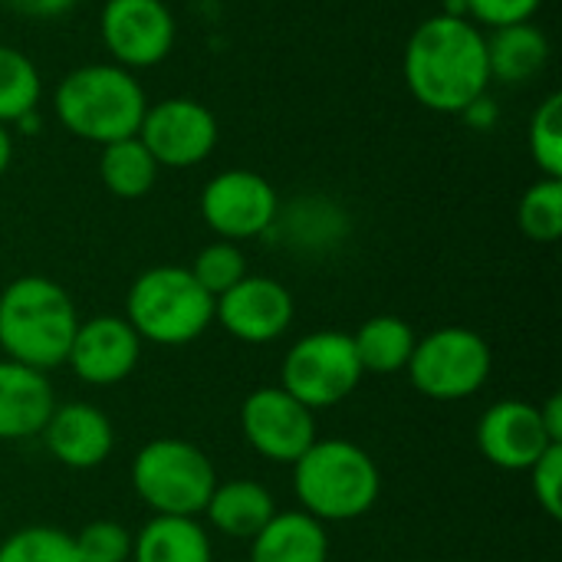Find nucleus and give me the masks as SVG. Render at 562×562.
Wrapping results in <instances>:
<instances>
[{
    "instance_id": "f257e3e1",
    "label": "nucleus",
    "mask_w": 562,
    "mask_h": 562,
    "mask_svg": "<svg viewBox=\"0 0 562 562\" xmlns=\"http://www.w3.org/2000/svg\"><path fill=\"white\" fill-rule=\"evenodd\" d=\"M405 82L425 109L461 115L491 86L481 26L448 13L422 20L405 46Z\"/></svg>"
},
{
    "instance_id": "f03ea898",
    "label": "nucleus",
    "mask_w": 562,
    "mask_h": 562,
    "mask_svg": "<svg viewBox=\"0 0 562 562\" xmlns=\"http://www.w3.org/2000/svg\"><path fill=\"white\" fill-rule=\"evenodd\" d=\"M79 313L49 277H16L0 293V349L7 359L49 372L66 366Z\"/></svg>"
},
{
    "instance_id": "7ed1b4c3",
    "label": "nucleus",
    "mask_w": 562,
    "mask_h": 562,
    "mask_svg": "<svg viewBox=\"0 0 562 562\" xmlns=\"http://www.w3.org/2000/svg\"><path fill=\"white\" fill-rule=\"evenodd\" d=\"M293 491L300 507L319 524H346L375 507L382 474L366 448L342 438H316L293 464Z\"/></svg>"
},
{
    "instance_id": "20e7f679",
    "label": "nucleus",
    "mask_w": 562,
    "mask_h": 562,
    "mask_svg": "<svg viewBox=\"0 0 562 562\" xmlns=\"http://www.w3.org/2000/svg\"><path fill=\"white\" fill-rule=\"evenodd\" d=\"M53 109L63 128H69L76 138L109 145L138 135L148 99L128 69L115 63H92L63 76Z\"/></svg>"
},
{
    "instance_id": "39448f33",
    "label": "nucleus",
    "mask_w": 562,
    "mask_h": 562,
    "mask_svg": "<svg viewBox=\"0 0 562 562\" xmlns=\"http://www.w3.org/2000/svg\"><path fill=\"white\" fill-rule=\"evenodd\" d=\"M125 319L142 342L188 346L214 323V296L188 267H151L135 277L125 296Z\"/></svg>"
},
{
    "instance_id": "423d86ee",
    "label": "nucleus",
    "mask_w": 562,
    "mask_h": 562,
    "mask_svg": "<svg viewBox=\"0 0 562 562\" xmlns=\"http://www.w3.org/2000/svg\"><path fill=\"white\" fill-rule=\"evenodd\" d=\"M132 487L155 517H198L217 487V471L198 445L155 438L132 461Z\"/></svg>"
},
{
    "instance_id": "0eeeda50",
    "label": "nucleus",
    "mask_w": 562,
    "mask_h": 562,
    "mask_svg": "<svg viewBox=\"0 0 562 562\" xmlns=\"http://www.w3.org/2000/svg\"><path fill=\"white\" fill-rule=\"evenodd\" d=\"M494 369L487 339L468 326H441L415 342L405 366L412 385L435 402H461L477 395Z\"/></svg>"
},
{
    "instance_id": "6e6552de",
    "label": "nucleus",
    "mask_w": 562,
    "mask_h": 562,
    "mask_svg": "<svg viewBox=\"0 0 562 562\" xmlns=\"http://www.w3.org/2000/svg\"><path fill=\"white\" fill-rule=\"evenodd\" d=\"M362 366L349 333L319 329L293 342L283 356L280 389H286L310 412L342 405L362 382Z\"/></svg>"
},
{
    "instance_id": "1a4fd4ad",
    "label": "nucleus",
    "mask_w": 562,
    "mask_h": 562,
    "mask_svg": "<svg viewBox=\"0 0 562 562\" xmlns=\"http://www.w3.org/2000/svg\"><path fill=\"white\" fill-rule=\"evenodd\" d=\"M201 217L217 234V240L240 244L273 231L280 217V198L263 175L247 168H231L204 184Z\"/></svg>"
},
{
    "instance_id": "9d476101",
    "label": "nucleus",
    "mask_w": 562,
    "mask_h": 562,
    "mask_svg": "<svg viewBox=\"0 0 562 562\" xmlns=\"http://www.w3.org/2000/svg\"><path fill=\"white\" fill-rule=\"evenodd\" d=\"M244 441L270 464H296L316 441V418L286 389H257L240 405Z\"/></svg>"
},
{
    "instance_id": "9b49d317",
    "label": "nucleus",
    "mask_w": 562,
    "mask_h": 562,
    "mask_svg": "<svg viewBox=\"0 0 562 562\" xmlns=\"http://www.w3.org/2000/svg\"><path fill=\"white\" fill-rule=\"evenodd\" d=\"M138 138L151 151L158 168H191L214 151L217 119L204 102L175 95L145 109Z\"/></svg>"
},
{
    "instance_id": "f8f14e48",
    "label": "nucleus",
    "mask_w": 562,
    "mask_h": 562,
    "mask_svg": "<svg viewBox=\"0 0 562 562\" xmlns=\"http://www.w3.org/2000/svg\"><path fill=\"white\" fill-rule=\"evenodd\" d=\"M99 30L122 69L158 66L175 46V16L165 0H105Z\"/></svg>"
},
{
    "instance_id": "ddd939ff",
    "label": "nucleus",
    "mask_w": 562,
    "mask_h": 562,
    "mask_svg": "<svg viewBox=\"0 0 562 562\" xmlns=\"http://www.w3.org/2000/svg\"><path fill=\"white\" fill-rule=\"evenodd\" d=\"M296 316L293 293L270 277L247 273L237 286L214 300V319L224 326L227 336L247 346H267L280 339Z\"/></svg>"
},
{
    "instance_id": "4468645a",
    "label": "nucleus",
    "mask_w": 562,
    "mask_h": 562,
    "mask_svg": "<svg viewBox=\"0 0 562 562\" xmlns=\"http://www.w3.org/2000/svg\"><path fill=\"white\" fill-rule=\"evenodd\" d=\"M142 359V339L125 316H92L79 319L66 366L86 385L109 389L125 382Z\"/></svg>"
},
{
    "instance_id": "2eb2a0df",
    "label": "nucleus",
    "mask_w": 562,
    "mask_h": 562,
    "mask_svg": "<svg viewBox=\"0 0 562 562\" xmlns=\"http://www.w3.org/2000/svg\"><path fill=\"white\" fill-rule=\"evenodd\" d=\"M550 445L540 408L520 398L491 405L477 422V448L501 471H530Z\"/></svg>"
},
{
    "instance_id": "dca6fc26",
    "label": "nucleus",
    "mask_w": 562,
    "mask_h": 562,
    "mask_svg": "<svg viewBox=\"0 0 562 562\" xmlns=\"http://www.w3.org/2000/svg\"><path fill=\"white\" fill-rule=\"evenodd\" d=\"M40 438L49 458L72 471H92L105 464L115 451V428L109 415L89 402H56Z\"/></svg>"
},
{
    "instance_id": "f3484780",
    "label": "nucleus",
    "mask_w": 562,
    "mask_h": 562,
    "mask_svg": "<svg viewBox=\"0 0 562 562\" xmlns=\"http://www.w3.org/2000/svg\"><path fill=\"white\" fill-rule=\"evenodd\" d=\"M56 408V392L46 372L0 359V441L36 438Z\"/></svg>"
},
{
    "instance_id": "a211bd4d",
    "label": "nucleus",
    "mask_w": 562,
    "mask_h": 562,
    "mask_svg": "<svg viewBox=\"0 0 562 562\" xmlns=\"http://www.w3.org/2000/svg\"><path fill=\"white\" fill-rule=\"evenodd\" d=\"M250 562H329L326 524L306 510H277L250 540Z\"/></svg>"
},
{
    "instance_id": "6ab92c4d",
    "label": "nucleus",
    "mask_w": 562,
    "mask_h": 562,
    "mask_svg": "<svg viewBox=\"0 0 562 562\" xmlns=\"http://www.w3.org/2000/svg\"><path fill=\"white\" fill-rule=\"evenodd\" d=\"M273 514H277L273 494L263 484L244 481V477L224 481V484L217 481L204 507V517L217 533L231 540H247V543L270 524Z\"/></svg>"
},
{
    "instance_id": "aec40b11",
    "label": "nucleus",
    "mask_w": 562,
    "mask_h": 562,
    "mask_svg": "<svg viewBox=\"0 0 562 562\" xmlns=\"http://www.w3.org/2000/svg\"><path fill=\"white\" fill-rule=\"evenodd\" d=\"M132 562H214V550L198 517H151L132 533Z\"/></svg>"
},
{
    "instance_id": "412c9836",
    "label": "nucleus",
    "mask_w": 562,
    "mask_h": 562,
    "mask_svg": "<svg viewBox=\"0 0 562 562\" xmlns=\"http://www.w3.org/2000/svg\"><path fill=\"white\" fill-rule=\"evenodd\" d=\"M487 40V66L491 79L501 82H527L537 76L547 59H550V40L540 26L527 23H510L497 26Z\"/></svg>"
},
{
    "instance_id": "4be33fe9",
    "label": "nucleus",
    "mask_w": 562,
    "mask_h": 562,
    "mask_svg": "<svg viewBox=\"0 0 562 562\" xmlns=\"http://www.w3.org/2000/svg\"><path fill=\"white\" fill-rule=\"evenodd\" d=\"M415 342H418V336L402 316H372L352 336L362 372H375V375L405 372V366L415 352Z\"/></svg>"
},
{
    "instance_id": "5701e85b",
    "label": "nucleus",
    "mask_w": 562,
    "mask_h": 562,
    "mask_svg": "<svg viewBox=\"0 0 562 562\" xmlns=\"http://www.w3.org/2000/svg\"><path fill=\"white\" fill-rule=\"evenodd\" d=\"M99 178H102L109 194H115L122 201H135V198H145L155 188L158 161L151 158V151L142 145L138 135L119 138V142L102 145Z\"/></svg>"
},
{
    "instance_id": "b1692460",
    "label": "nucleus",
    "mask_w": 562,
    "mask_h": 562,
    "mask_svg": "<svg viewBox=\"0 0 562 562\" xmlns=\"http://www.w3.org/2000/svg\"><path fill=\"white\" fill-rule=\"evenodd\" d=\"M40 89L36 63L13 46H0V125H16L23 115L36 112Z\"/></svg>"
},
{
    "instance_id": "393cba45",
    "label": "nucleus",
    "mask_w": 562,
    "mask_h": 562,
    "mask_svg": "<svg viewBox=\"0 0 562 562\" xmlns=\"http://www.w3.org/2000/svg\"><path fill=\"white\" fill-rule=\"evenodd\" d=\"M520 231L537 244H553L562 234V178H543L530 184L517 207Z\"/></svg>"
},
{
    "instance_id": "a878e982",
    "label": "nucleus",
    "mask_w": 562,
    "mask_h": 562,
    "mask_svg": "<svg viewBox=\"0 0 562 562\" xmlns=\"http://www.w3.org/2000/svg\"><path fill=\"white\" fill-rule=\"evenodd\" d=\"M0 562H82L72 533L56 527H23L0 543Z\"/></svg>"
},
{
    "instance_id": "bb28decb",
    "label": "nucleus",
    "mask_w": 562,
    "mask_h": 562,
    "mask_svg": "<svg viewBox=\"0 0 562 562\" xmlns=\"http://www.w3.org/2000/svg\"><path fill=\"white\" fill-rule=\"evenodd\" d=\"M188 270H191L194 280L217 300L221 293H227L231 286H237V283L247 277V257H244V250H240L237 244H231V240H214V244H207V247L194 257V263H191Z\"/></svg>"
},
{
    "instance_id": "cd10ccee",
    "label": "nucleus",
    "mask_w": 562,
    "mask_h": 562,
    "mask_svg": "<svg viewBox=\"0 0 562 562\" xmlns=\"http://www.w3.org/2000/svg\"><path fill=\"white\" fill-rule=\"evenodd\" d=\"M530 155L543 178H562V95L550 92L530 119Z\"/></svg>"
},
{
    "instance_id": "c85d7f7f",
    "label": "nucleus",
    "mask_w": 562,
    "mask_h": 562,
    "mask_svg": "<svg viewBox=\"0 0 562 562\" xmlns=\"http://www.w3.org/2000/svg\"><path fill=\"white\" fill-rule=\"evenodd\" d=\"M82 562H132V533L115 520H92L72 537Z\"/></svg>"
},
{
    "instance_id": "c756f323",
    "label": "nucleus",
    "mask_w": 562,
    "mask_h": 562,
    "mask_svg": "<svg viewBox=\"0 0 562 562\" xmlns=\"http://www.w3.org/2000/svg\"><path fill=\"white\" fill-rule=\"evenodd\" d=\"M530 474V487L537 504L547 510V517L560 520L562 517V445H550L537 464L527 471Z\"/></svg>"
},
{
    "instance_id": "7c9ffc66",
    "label": "nucleus",
    "mask_w": 562,
    "mask_h": 562,
    "mask_svg": "<svg viewBox=\"0 0 562 562\" xmlns=\"http://www.w3.org/2000/svg\"><path fill=\"white\" fill-rule=\"evenodd\" d=\"M468 3V20L484 23L491 30L510 26V23H527L543 0H464Z\"/></svg>"
},
{
    "instance_id": "2f4dec72",
    "label": "nucleus",
    "mask_w": 562,
    "mask_h": 562,
    "mask_svg": "<svg viewBox=\"0 0 562 562\" xmlns=\"http://www.w3.org/2000/svg\"><path fill=\"white\" fill-rule=\"evenodd\" d=\"M3 3L20 16H33V20H53L76 7V0H3Z\"/></svg>"
},
{
    "instance_id": "473e14b6",
    "label": "nucleus",
    "mask_w": 562,
    "mask_h": 562,
    "mask_svg": "<svg viewBox=\"0 0 562 562\" xmlns=\"http://www.w3.org/2000/svg\"><path fill=\"white\" fill-rule=\"evenodd\" d=\"M461 119H464L471 128L487 132V128H494V125H497V102L484 92L481 99H474V102L461 112Z\"/></svg>"
},
{
    "instance_id": "72a5a7b5",
    "label": "nucleus",
    "mask_w": 562,
    "mask_h": 562,
    "mask_svg": "<svg viewBox=\"0 0 562 562\" xmlns=\"http://www.w3.org/2000/svg\"><path fill=\"white\" fill-rule=\"evenodd\" d=\"M540 408V422H543V428H547V435H550V441L553 445H562V395H550L543 405H537Z\"/></svg>"
},
{
    "instance_id": "f704fd0d",
    "label": "nucleus",
    "mask_w": 562,
    "mask_h": 562,
    "mask_svg": "<svg viewBox=\"0 0 562 562\" xmlns=\"http://www.w3.org/2000/svg\"><path fill=\"white\" fill-rule=\"evenodd\" d=\"M10 158H13V142H10L7 125H0V175L10 168Z\"/></svg>"
}]
</instances>
